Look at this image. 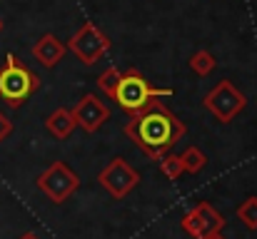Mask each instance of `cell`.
I'll use <instances>...</instances> for the list:
<instances>
[{"mask_svg":"<svg viewBox=\"0 0 257 239\" xmlns=\"http://www.w3.org/2000/svg\"><path fill=\"white\" fill-rule=\"evenodd\" d=\"M38 87V75H33L25 65H20L15 58H8V63L0 68V97L8 105H20L33 90Z\"/></svg>","mask_w":257,"mask_h":239,"instance_id":"2","label":"cell"},{"mask_svg":"<svg viewBox=\"0 0 257 239\" xmlns=\"http://www.w3.org/2000/svg\"><path fill=\"white\" fill-rule=\"evenodd\" d=\"M225 224V219L220 217L217 209H212L210 204H197L192 212H187L182 217V229L195 239H205L207 234L220 232Z\"/></svg>","mask_w":257,"mask_h":239,"instance_id":"8","label":"cell"},{"mask_svg":"<svg viewBox=\"0 0 257 239\" xmlns=\"http://www.w3.org/2000/svg\"><path fill=\"white\" fill-rule=\"evenodd\" d=\"M120 70H115V68H107L100 78H97V85H100V90L107 95V97H112L115 95V87H117V82H120Z\"/></svg>","mask_w":257,"mask_h":239,"instance_id":"15","label":"cell"},{"mask_svg":"<svg viewBox=\"0 0 257 239\" xmlns=\"http://www.w3.org/2000/svg\"><path fill=\"white\" fill-rule=\"evenodd\" d=\"M140 182V174L125 162V159H112L102 172H100V184L112 194V197H125L135 184Z\"/></svg>","mask_w":257,"mask_h":239,"instance_id":"7","label":"cell"},{"mask_svg":"<svg viewBox=\"0 0 257 239\" xmlns=\"http://www.w3.org/2000/svg\"><path fill=\"white\" fill-rule=\"evenodd\" d=\"M10 132H13V122L8 120V115H5V112H0V142H3Z\"/></svg>","mask_w":257,"mask_h":239,"instance_id":"17","label":"cell"},{"mask_svg":"<svg viewBox=\"0 0 257 239\" xmlns=\"http://www.w3.org/2000/svg\"><path fill=\"white\" fill-rule=\"evenodd\" d=\"M0 30H3V18H0Z\"/></svg>","mask_w":257,"mask_h":239,"instance_id":"20","label":"cell"},{"mask_svg":"<svg viewBox=\"0 0 257 239\" xmlns=\"http://www.w3.org/2000/svg\"><path fill=\"white\" fill-rule=\"evenodd\" d=\"M45 127H48V132L53 135V137H68L73 130H75V117H73V112H68V110H55L50 117H48V122H45Z\"/></svg>","mask_w":257,"mask_h":239,"instance_id":"11","label":"cell"},{"mask_svg":"<svg viewBox=\"0 0 257 239\" xmlns=\"http://www.w3.org/2000/svg\"><path fill=\"white\" fill-rule=\"evenodd\" d=\"M127 135H133L148 155L160 157L163 150H168L185 135V127L175 117H170L163 107H155V110L145 112L143 117H138L135 122H130Z\"/></svg>","mask_w":257,"mask_h":239,"instance_id":"1","label":"cell"},{"mask_svg":"<svg viewBox=\"0 0 257 239\" xmlns=\"http://www.w3.org/2000/svg\"><path fill=\"white\" fill-rule=\"evenodd\" d=\"M80 179L73 169H68V164L55 162L53 167H48L40 177H38V187L53 199V202H63L68 199L75 189H78Z\"/></svg>","mask_w":257,"mask_h":239,"instance_id":"5","label":"cell"},{"mask_svg":"<svg viewBox=\"0 0 257 239\" xmlns=\"http://www.w3.org/2000/svg\"><path fill=\"white\" fill-rule=\"evenodd\" d=\"M237 217L245 222L247 229H257V197H250V199H245V202L240 204Z\"/></svg>","mask_w":257,"mask_h":239,"instance_id":"14","label":"cell"},{"mask_svg":"<svg viewBox=\"0 0 257 239\" xmlns=\"http://www.w3.org/2000/svg\"><path fill=\"white\" fill-rule=\"evenodd\" d=\"M163 95H170V90H155V87H150L145 80L140 78L138 73H125V75H120V82H117L112 97L120 102V107H125L130 112H138L153 97H163Z\"/></svg>","mask_w":257,"mask_h":239,"instance_id":"3","label":"cell"},{"mask_svg":"<svg viewBox=\"0 0 257 239\" xmlns=\"http://www.w3.org/2000/svg\"><path fill=\"white\" fill-rule=\"evenodd\" d=\"M180 162H182V169H185V172H192V174H195V172H200V169L207 164V157H205V152H202L200 147L192 145V147H187V150L180 155Z\"/></svg>","mask_w":257,"mask_h":239,"instance_id":"12","label":"cell"},{"mask_svg":"<svg viewBox=\"0 0 257 239\" xmlns=\"http://www.w3.org/2000/svg\"><path fill=\"white\" fill-rule=\"evenodd\" d=\"M163 172H165L168 177H180V172H185V169H182V162H180V157L170 155V157L163 159Z\"/></svg>","mask_w":257,"mask_h":239,"instance_id":"16","label":"cell"},{"mask_svg":"<svg viewBox=\"0 0 257 239\" xmlns=\"http://www.w3.org/2000/svg\"><path fill=\"white\" fill-rule=\"evenodd\" d=\"M33 55H35V60H38L40 65L53 68V65H58V63L63 60V55H65V45H63L55 35H43V38L35 43Z\"/></svg>","mask_w":257,"mask_h":239,"instance_id":"10","label":"cell"},{"mask_svg":"<svg viewBox=\"0 0 257 239\" xmlns=\"http://www.w3.org/2000/svg\"><path fill=\"white\" fill-rule=\"evenodd\" d=\"M70 50L85 63L92 65L97 63L105 53H107V38L100 28H95L92 23H85L73 38H70Z\"/></svg>","mask_w":257,"mask_h":239,"instance_id":"6","label":"cell"},{"mask_svg":"<svg viewBox=\"0 0 257 239\" xmlns=\"http://www.w3.org/2000/svg\"><path fill=\"white\" fill-rule=\"evenodd\" d=\"M205 107L220 120V122H232V117H237L245 110V95L230 82L222 80L207 97H205Z\"/></svg>","mask_w":257,"mask_h":239,"instance_id":"4","label":"cell"},{"mask_svg":"<svg viewBox=\"0 0 257 239\" xmlns=\"http://www.w3.org/2000/svg\"><path fill=\"white\" fill-rule=\"evenodd\" d=\"M215 58H212V53H207V50H197L192 58H190V68L197 73V75H210L212 70H215Z\"/></svg>","mask_w":257,"mask_h":239,"instance_id":"13","label":"cell"},{"mask_svg":"<svg viewBox=\"0 0 257 239\" xmlns=\"http://www.w3.org/2000/svg\"><path fill=\"white\" fill-rule=\"evenodd\" d=\"M107 107L95 97V95H85L83 100H80V105L75 107V112H73V117H75V125H80L83 130L87 132H92V130H97L105 120H107Z\"/></svg>","mask_w":257,"mask_h":239,"instance_id":"9","label":"cell"},{"mask_svg":"<svg viewBox=\"0 0 257 239\" xmlns=\"http://www.w3.org/2000/svg\"><path fill=\"white\" fill-rule=\"evenodd\" d=\"M205 239H225V237H220V232H215V234H207Z\"/></svg>","mask_w":257,"mask_h":239,"instance_id":"19","label":"cell"},{"mask_svg":"<svg viewBox=\"0 0 257 239\" xmlns=\"http://www.w3.org/2000/svg\"><path fill=\"white\" fill-rule=\"evenodd\" d=\"M20 239H40V237H38V234H33V232H28V234H23Z\"/></svg>","mask_w":257,"mask_h":239,"instance_id":"18","label":"cell"}]
</instances>
